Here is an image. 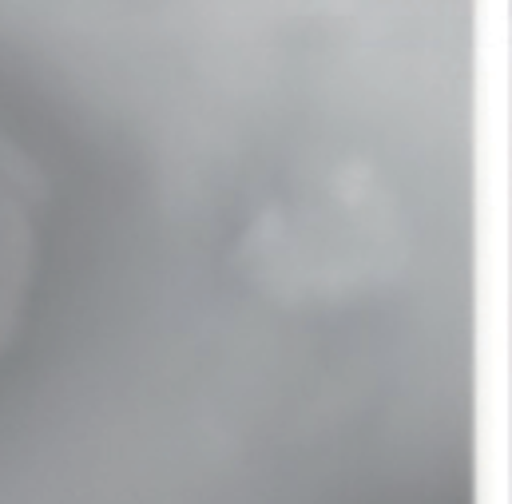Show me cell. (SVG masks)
Segmentation results:
<instances>
[{"instance_id": "6da1fadb", "label": "cell", "mask_w": 512, "mask_h": 504, "mask_svg": "<svg viewBox=\"0 0 512 504\" xmlns=\"http://www.w3.org/2000/svg\"><path fill=\"white\" fill-rule=\"evenodd\" d=\"M44 179L32 159L0 135V354L12 346L40 266Z\"/></svg>"}]
</instances>
